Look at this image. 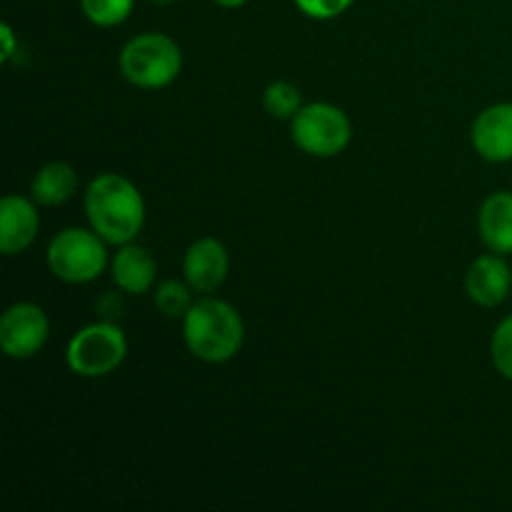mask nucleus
Wrapping results in <instances>:
<instances>
[{"mask_svg":"<svg viewBox=\"0 0 512 512\" xmlns=\"http://www.w3.org/2000/svg\"><path fill=\"white\" fill-rule=\"evenodd\" d=\"M85 218L108 245L133 243L145 225V200L138 185L120 173H103L85 188Z\"/></svg>","mask_w":512,"mask_h":512,"instance_id":"nucleus-1","label":"nucleus"},{"mask_svg":"<svg viewBox=\"0 0 512 512\" xmlns=\"http://www.w3.org/2000/svg\"><path fill=\"white\" fill-rule=\"evenodd\" d=\"M183 340L190 355L208 365L233 360L243 350L245 323L228 300L203 295L183 318Z\"/></svg>","mask_w":512,"mask_h":512,"instance_id":"nucleus-2","label":"nucleus"},{"mask_svg":"<svg viewBox=\"0 0 512 512\" xmlns=\"http://www.w3.org/2000/svg\"><path fill=\"white\" fill-rule=\"evenodd\" d=\"M120 75L140 90H160L183 70V50L165 33H140L120 50Z\"/></svg>","mask_w":512,"mask_h":512,"instance_id":"nucleus-3","label":"nucleus"},{"mask_svg":"<svg viewBox=\"0 0 512 512\" xmlns=\"http://www.w3.org/2000/svg\"><path fill=\"white\" fill-rule=\"evenodd\" d=\"M48 268L68 285H88L110 265L108 243L93 228H65L50 240Z\"/></svg>","mask_w":512,"mask_h":512,"instance_id":"nucleus-4","label":"nucleus"},{"mask_svg":"<svg viewBox=\"0 0 512 512\" xmlns=\"http://www.w3.org/2000/svg\"><path fill=\"white\" fill-rule=\"evenodd\" d=\"M128 358V338L110 320L90 323L70 338L65 363L78 378H105Z\"/></svg>","mask_w":512,"mask_h":512,"instance_id":"nucleus-5","label":"nucleus"},{"mask_svg":"<svg viewBox=\"0 0 512 512\" xmlns=\"http://www.w3.org/2000/svg\"><path fill=\"white\" fill-rule=\"evenodd\" d=\"M290 135L300 153L310 158H335L353 140L348 113L333 103H308L290 120Z\"/></svg>","mask_w":512,"mask_h":512,"instance_id":"nucleus-6","label":"nucleus"},{"mask_svg":"<svg viewBox=\"0 0 512 512\" xmlns=\"http://www.w3.org/2000/svg\"><path fill=\"white\" fill-rule=\"evenodd\" d=\"M50 320L35 303H15L0 318V348L8 358L28 360L45 348Z\"/></svg>","mask_w":512,"mask_h":512,"instance_id":"nucleus-7","label":"nucleus"},{"mask_svg":"<svg viewBox=\"0 0 512 512\" xmlns=\"http://www.w3.org/2000/svg\"><path fill=\"white\" fill-rule=\"evenodd\" d=\"M230 273L228 248L218 238H198L183 255V278L195 293L210 295L225 283Z\"/></svg>","mask_w":512,"mask_h":512,"instance_id":"nucleus-8","label":"nucleus"},{"mask_svg":"<svg viewBox=\"0 0 512 512\" xmlns=\"http://www.w3.org/2000/svg\"><path fill=\"white\" fill-rule=\"evenodd\" d=\"M473 150L488 163L512 160V103L488 105L470 125Z\"/></svg>","mask_w":512,"mask_h":512,"instance_id":"nucleus-9","label":"nucleus"},{"mask_svg":"<svg viewBox=\"0 0 512 512\" xmlns=\"http://www.w3.org/2000/svg\"><path fill=\"white\" fill-rule=\"evenodd\" d=\"M465 290L480 308H498L512 293V268L505 255L485 253L470 263L465 273Z\"/></svg>","mask_w":512,"mask_h":512,"instance_id":"nucleus-10","label":"nucleus"},{"mask_svg":"<svg viewBox=\"0 0 512 512\" xmlns=\"http://www.w3.org/2000/svg\"><path fill=\"white\" fill-rule=\"evenodd\" d=\"M38 233V203L25 195H5L0 200V250L3 255H18L28 250Z\"/></svg>","mask_w":512,"mask_h":512,"instance_id":"nucleus-11","label":"nucleus"},{"mask_svg":"<svg viewBox=\"0 0 512 512\" xmlns=\"http://www.w3.org/2000/svg\"><path fill=\"white\" fill-rule=\"evenodd\" d=\"M110 275H113V283L123 293L143 295L155 288L158 263H155L153 253L148 248L133 240V243L118 245V253L110 258Z\"/></svg>","mask_w":512,"mask_h":512,"instance_id":"nucleus-12","label":"nucleus"},{"mask_svg":"<svg viewBox=\"0 0 512 512\" xmlns=\"http://www.w3.org/2000/svg\"><path fill=\"white\" fill-rule=\"evenodd\" d=\"M478 233L490 253H512V190H498L483 200L478 213Z\"/></svg>","mask_w":512,"mask_h":512,"instance_id":"nucleus-13","label":"nucleus"},{"mask_svg":"<svg viewBox=\"0 0 512 512\" xmlns=\"http://www.w3.org/2000/svg\"><path fill=\"white\" fill-rule=\"evenodd\" d=\"M78 190V173L70 163L55 160V163L43 165L38 173L33 175L30 183V198L45 208H55V205L68 203Z\"/></svg>","mask_w":512,"mask_h":512,"instance_id":"nucleus-14","label":"nucleus"},{"mask_svg":"<svg viewBox=\"0 0 512 512\" xmlns=\"http://www.w3.org/2000/svg\"><path fill=\"white\" fill-rule=\"evenodd\" d=\"M263 108L268 115L278 120H293L295 113L303 108V93L295 83L290 80H275L265 88L263 93Z\"/></svg>","mask_w":512,"mask_h":512,"instance_id":"nucleus-15","label":"nucleus"},{"mask_svg":"<svg viewBox=\"0 0 512 512\" xmlns=\"http://www.w3.org/2000/svg\"><path fill=\"white\" fill-rule=\"evenodd\" d=\"M193 293L188 283H180V280H163L160 285L153 288V300L155 308L165 315V318H185L190 308H193Z\"/></svg>","mask_w":512,"mask_h":512,"instance_id":"nucleus-16","label":"nucleus"},{"mask_svg":"<svg viewBox=\"0 0 512 512\" xmlns=\"http://www.w3.org/2000/svg\"><path fill=\"white\" fill-rule=\"evenodd\" d=\"M135 8V0H80L85 18L98 28H115L125 23Z\"/></svg>","mask_w":512,"mask_h":512,"instance_id":"nucleus-17","label":"nucleus"},{"mask_svg":"<svg viewBox=\"0 0 512 512\" xmlns=\"http://www.w3.org/2000/svg\"><path fill=\"white\" fill-rule=\"evenodd\" d=\"M490 360L495 370L512 383V313L503 318L490 338Z\"/></svg>","mask_w":512,"mask_h":512,"instance_id":"nucleus-18","label":"nucleus"},{"mask_svg":"<svg viewBox=\"0 0 512 512\" xmlns=\"http://www.w3.org/2000/svg\"><path fill=\"white\" fill-rule=\"evenodd\" d=\"M295 8L313 20H333L353 8L355 0H293Z\"/></svg>","mask_w":512,"mask_h":512,"instance_id":"nucleus-19","label":"nucleus"},{"mask_svg":"<svg viewBox=\"0 0 512 512\" xmlns=\"http://www.w3.org/2000/svg\"><path fill=\"white\" fill-rule=\"evenodd\" d=\"M0 40H3V53H0V60L8 63V60L15 55V33L8 23L0 25Z\"/></svg>","mask_w":512,"mask_h":512,"instance_id":"nucleus-20","label":"nucleus"},{"mask_svg":"<svg viewBox=\"0 0 512 512\" xmlns=\"http://www.w3.org/2000/svg\"><path fill=\"white\" fill-rule=\"evenodd\" d=\"M215 5H218V8H225V10H235V8H243L245 3H248V0H213Z\"/></svg>","mask_w":512,"mask_h":512,"instance_id":"nucleus-21","label":"nucleus"},{"mask_svg":"<svg viewBox=\"0 0 512 512\" xmlns=\"http://www.w3.org/2000/svg\"><path fill=\"white\" fill-rule=\"evenodd\" d=\"M150 3H175V0H150Z\"/></svg>","mask_w":512,"mask_h":512,"instance_id":"nucleus-22","label":"nucleus"}]
</instances>
